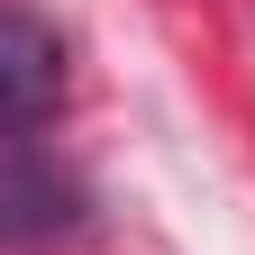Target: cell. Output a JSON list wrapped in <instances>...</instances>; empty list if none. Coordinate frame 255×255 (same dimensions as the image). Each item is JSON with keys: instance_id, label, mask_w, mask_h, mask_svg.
<instances>
[{"instance_id": "cell-1", "label": "cell", "mask_w": 255, "mask_h": 255, "mask_svg": "<svg viewBox=\"0 0 255 255\" xmlns=\"http://www.w3.org/2000/svg\"><path fill=\"white\" fill-rule=\"evenodd\" d=\"M73 101V46L46 9L0 0V146H46Z\"/></svg>"}, {"instance_id": "cell-2", "label": "cell", "mask_w": 255, "mask_h": 255, "mask_svg": "<svg viewBox=\"0 0 255 255\" xmlns=\"http://www.w3.org/2000/svg\"><path fill=\"white\" fill-rule=\"evenodd\" d=\"M91 228V182L55 146H0V246L46 255Z\"/></svg>"}]
</instances>
